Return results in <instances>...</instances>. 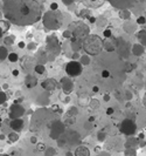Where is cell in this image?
I'll list each match as a JSON object with an SVG mask.
<instances>
[{"instance_id": "83f0119b", "label": "cell", "mask_w": 146, "mask_h": 156, "mask_svg": "<svg viewBox=\"0 0 146 156\" xmlns=\"http://www.w3.org/2000/svg\"><path fill=\"white\" fill-rule=\"evenodd\" d=\"M6 100H7V95H6L4 92H0V104L5 103V102H6Z\"/></svg>"}, {"instance_id": "484cf974", "label": "cell", "mask_w": 146, "mask_h": 156, "mask_svg": "<svg viewBox=\"0 0 146 156\" xmlns=\"http://www.w3.org/2000/svg\"><path fill=\"white\" fill-rule=\"evenodd\" d=\"M4 43L5 45H13L14 43V37H7V38H5L4 39Z\"/></svg>"}, {"instance_id": "4316f807", "label": "cell", "mask_w": 146, "mask_h": 156, "mask_svg": "<svg viewBox=\"0 0 146 156\" xmlns=\"http://www.w3.org/2000/svg\"><path fill=\"white\" fill-rule=\"evenodd\" d=\"M97 140L99 142H103L105 140V133L104 131H99L98 134H97Z\"/></svg>"}, {"instance_id": "7a4b0ae2", "label": "cell", "mask_w": 146, "mask_h": 156, "mask_svg": "<svg viewBox=\"0 0 146 156\" xmlns=\"http://www.w3.org/2000/svg\"><path fill=\"white\" fill-rule=\"evenodd\" d=\"M103 40L96 35V34H93V35H88L83 41H82V48L90 55H97L102 52L103 49Z\"/></svg>"}, {"instance_id": "74e56055", "label": "cell", "mask_w": 146, "mask_h": 156, "mask_svg": "<svg viewBox=\"0 0 146 156\" xmlns=\"http://www.w3.org/2000/svg\"><path fill=\"white\" fill-rule=\"evenodd\" d=\"M71 35H73V34H71V32H70V31H66V32L63 33V37H64V38H70Z\"/></svg>"}, {"instance_id": "5b68a950", "label": "cell", "mask_w": 146, "mask_h": 156, "mask_svg": "<svg viewBox=\"0 0 146 156\" xmlns=\"http://www.w3.org/2000/svg\"><path fill=\"white\" fill-rule=\"evenodd\" d=\"M64 126L66 125L63 122H61L60 120H55L54 123L52 125V127H50V133H49L50 139L52 140H59L64 134V130H66Z\"/></svg>"}, {"instance_id": "ba28073f", "label": "cell", "mask_w": 146, "mask_h": 156, "mask_svg": "<svg viewBox=\"0 0 146 156\" xmlns=\"http://www.w3.org/2000/svg\"><path fill=\"white\" fill-rule=\"evenodd\" d=\"M47 51L48 54L52 53V55H57L60 52V45H59V40L56 37L50 35L47 38Z\"/></svg>"}, {"instance_id": "bcb514c9", "label": "cell", "mask_w": 146, "mask_h": 156, "mask_svg": "<svg viewBox=\"0 0 146 156\" xmlns=\"http://www.w3.org/2000/svg\"><path fill=\"white\" fill-rule=\"evenodd\" d=\"M8 88H10V86L7 85V84H4V85H2V89H5V90H7Z\"/></svg>"}, {"instance_id": "2e32d148", "label": "cell", "mask_w": 146, "mask_h": 156, "mask_svg": "<svg viewBox=\"0 0 146 156\" xmlns=\"http://www.w3.org/2000/svg\"><path fill=\"white\" fill-rule=\"evenodd\" d=\"M71 48H73V51H74L75 53L79 52V49L82 48V41L75 39V38H73V39H71Z\"/></svg>"}, {"instance_id": "836d02e7", "label": "cell", "mask_w": 146, "mask_h": 156, "mask_svg": "<svg viewBox=\"0 0 146 156\" xmlns=\"http://www.w3.org/2000/svg\"><path fill=\"white\" fill-rule=\"evenodd\" d=\"M46 148H47V147H46L44 143H39V144H38V150H40V152H44Z\"/></svg>"}, {"instance_id": "9c48e42d", "label": "cell", "mask_w": 146, "mask_h": 156, "mask_svg": "<svg viewBox=\"0 0 146 156\" xmlns=\"http://www.w3.org/2000/svg\"><path fill=\"white\" fill-rule=\"evenodd\" d=\"M25 114V109L22 108V106L14 103L13 106H11L10 108V117L14 120V119H20L22 115Z\"/></svg>"}, {"instance_id": "9a60e30c", "label": "cell", "mask_w": 146, "mask_h": 156, "mask_svg": "<svg viewBox=\"0 0 146 156\" xmlns=\"http://www.w3.org/2000/svg\"><path fill=\"white\" fill-rule=\"evenodd\" d=\"M36 84H38V79L35 76L29 74L25 78V85L27 86V88H34L36 86Z\"/></svg>"}, {"instance_id": "52a82bcc", "label": "cell", "mask_w": 146, "mask_h": 156, "mask_svg": "<svg viewBox=\"0 0 146 156\" xmlns=\"http://www.w3.org/2000/svg\"><path fill=\"white\" fill-rule=\"evenodd\" d=\"M66 72L69 76H79L82 74V63L79 61H70L66 65Z\"/></svg>"}, {"instance_id": "680465c9", "label": "cell", "mask_w": 146, "mask_h": 156, "mask_svg": "<svg viewBox=\"0 0 146 156\" xmlns=\"http://www.w3.org/2000/svg\"><path fill=\"white\" fill-rule=\"evenodd\" d=\"M1 156H11L10 154H4V155H1Z\"/></svg>"}, {"instance_id": "d6a6232c", "label": "cell", "mask_w": 146, "mask_h": 156, "mask_svg": "<svg viewBox=\"0 0 146 156\" xmlns=\"http://www.w3.org/2000/svg\"><path fill=\"white\" fill-rule=\"evenodd\" d=\"M137 22L139 24V25H144L146 22V19L144 18V16H139L138 19H137Z\"/></svg>"}, {"instance_id": "6f0895ef", "label": "cell", "mask_w": 146, "mask_h": 156, "mask_svg": "<svg viewBox=\"0 0 146 156\" xmlns=\"http://www.w3.org/2000/svg\"><path fill=\"white\" fill-rule=\"evenodd\" d=\"M2 34H4V33H2V31H1V28H0V38L2 37Z\"/></svg>"}, {"instance_id": "c3c4849f", "label": "cell", "mask_w": 146, "mask_h": 156, "mask_svg": "<svg viewBox=\"0 0 146 156\" xmlns=\"http://www.w3.org/2000/svg\"><path fill=\"white\" fill-rule=\"evenodd\" d=\"M69 101H70V98H69V96H67L66 99L63 100V102H64V103H68V102H69Z\"/></svg>"}, {"instance_id": "3957f363", "label": "cell", "mask_w": 146, "mask_h": 156, "mask_svg": "<svg viewBox=\"0 0 146 156\" xmlns=\"http://www.w3.org/2000/svg\"><path fill=\"white\" fill-rule=\"evenodd\" d=\"M69 31L71 32L73 38L77 39V40H81V41H83V40L89 35V32H90L89 27H88L85 24L80 22V21L73 22V24L69 26Z\"/></svg>"}, {"instance_id": "f1b7e54d", "label": "cell", "mask_w": 146, "mask_h": 156, "mask_svg": "<svg viewBox=\"0 0 146 156\" xmlns=\"http://www.w3.org/2000/svg\"><path fill=\"white\" fill-rule=\"evenodd\" d=\"M68 115H70V116H76V115H77L76 107H71V108L69 109V112H68Z\"/></svg>"}, {"instance_id": "8d00e7d4", "label": "cell", "mask_w": 146, "mask_h": 156, "mask_svg": "<svg viewBox=\"0 0 146 156\" xmlns=\"http://www.w3.org/2000/svg\"><path fill=\"white\" fill-rule=\"evenodd\" d=\"M11 156H21V153H20L19 150H13V152L11 153Z\"/></svg>"}, {"instance_id": "11a10c76", "label": "cell", "mask_w": 146, "mask_h": 156, "mask_svg": "<svg viewBox=\"0 0 146 156\" xmlns=\"http://www.w3.org/2000/svg\"><path fill=\"white\" fill-rule=\"evenodd\" d=\"M90 21L91 22H96V18H90Z\"/></svg>"}, {"instance_id": "8992f818", "label": "cell", "mask_w": 146, "mask_h": 156, "mask_svg": "<svg viewBox=\"0 0 146 156\" xmlns=\"http://www.w3.org/2000/svg\"><path fill=\"white\" fill-rule=\"evenodd\" d=\"M119 130H120V133H123L124 135L131 136V135H133V134L136 133V130H137V126H136V123L133 122L132 120H130V119H125V120H123V121L120 122Z\"/></svg>"}, {"instance_id": "4dcf8cb0", "label": "cell", "mask_w": 146, "mask_h": 156, "mask_svg": "<svg viewBox=\"0 0 146 156\" xmlns=\"http://www.w3.org/2000/svg\"><path fill=\"white\" fill-rule=\"evenodd\" d=\"M110 75H111V74H110L109 71H106V69H103V71H102V78H103V79H109Z\"/></svg>"}, {"instance_id": "d590c367", "label": "cell", "mask_w": 146, "mask_h": 156, "mask_svg": "<svg viewBox=\"0 0 146 156\" xmlns=\"http://www.w3.org/2000/svg\"><path fill=\"white\" fill-rule=\"evenodd\" d=\"M103 34H104V37H105V38H111V35H112V32H111L110 29H105Z\"/></svg>"}, {"instance_id": "1f68e13d", "label": "cell", "mask_w": 146, "mask_h": 156, "mask_svg": "<svg viewBox=\"0 0 146 156\" xmlns=\"http://www.w3.org/2000/svg\"><path fill=\"white\" fill-rule=\"evenodd\" d=\"M90 106H91V108H95V109H96V108L99 107V102H98L97 100H93L91 103H90Z\"/></svg>"}, {"instance_id": "7bdbcfd3", "label": "cell", "mask_w": 146, "mask_h": 156, "mask_svg": "<svg viewBox=\"0 0 146 156\" xmlns=\"http://www.w3.org/2000/svg\"><path fill=\"white\" fill-rule=\"evenodd\" d=\"M18 46H19L20 48H25V47H26V45H25V43H22V41H20V43H18Z\"/></svg>"}, {"instance_id": "8fae6325", "label": "cell", "mask_w": 146, "mask_h": 156, "mask_svg": "<svg viewBox=\"0 0 146 156\" xmlns=\"http://www.w3.org/2000/svg\"><path fill=\"white\" fill-rule=\"evenodd\" d=\"M66 137H67V142L70 146H74V144H76V143L80 142V135H79V133L73 131V130L68 131V135H66Z\"/></svg>"}, {"instance_id": "7402d4cb", "label": "cell", "mask_w": 146, "mask_h": 156, "mask_svg": "<svg viewBox=\"0 0 146 156\" xmlns=\"http://www.w3.org/2000/svg\"><path fill=\"white\" fill-rule=\"evenodd\" d=\"M56 141H57L59 147H61V148H63L64 146H67V143H68V142H67V137H66V135H64V134H63V135H62L59 140H56Z\"/></svg>"}, {"instance_id": "ee69618b", "label": "cell", "mask_w": 146, "mask_h": 156, "mask_svg": "<svg viewBox=\"0 0 146 156\" xmlns=\"http://www.w3.org/2000/svg\"><path fill=\"white\" fill-rule=\"evenodd\" d=\"M12 74H13V76H19V71L18 69H13Z\"/></svg>"}, {"instance_id": "e0dca14e", "label": "cell", "mask_w": 146, "mask_h": 156, "mask_svg": "<svg viewBox=\"0 0 146 156\" xmlns=\"http://www.w3.org/2000/svg\"><path fill=\"white\" fill-rule=\"evenodd\" d=\"M10 21L8 20H1L0 21V28L2 31V33H5V32H7L8 29H10Z\"/></svg>"}, {"instance_id": "e575fe53", "label": "cell", "mask_w": 146, "mask_h": 156, "mask_svg": "<svg viewBox=\"0 0 146 156\" xmlns=\"http://www.w3.org/2000/svg\"><path fill=\"white\" fill-rule=\"evenodd\" d=\"M125 156H136V152L130 149V150H126L125 152Z\"/></svg>"}, {"instance_id": "9f6ffc18", "label": "cell", "mask_w": 146, "mask_h": 156, "mask_svg": "<svg viewBox=\"0 0 146 156\" xmlns=\"http://www.w3.org/2000/svg\"><path fill=\"white\" fill-rule=\"evenodd\" d=\"M93 120H95V119H93V116H91V117H90V119H89V122H93Z\"/></svg>"}, {"instance_id": "f6af8a7d", "label": "cell", "mask_w": 146, "mask_h": 156, "mask_svg": "<svg viewBox=\"0 0 146 156\" xmlns=\"http://www.w3.org/2000/svg\"><path fill=\"white\" fill-rule=\"evenodd\" d=\"M103 99H104V101H106V102H107V101H110V95H109V94H105Z\"/></svg>"}, {"instance_id": "6da1fadb", "label": "cell", "mask_w": 146, "mask_h": 156, "mask_svg": "<svg viewBox=\"0 0 146 156\" xmlns=\"http://www.w3.org/2000/svg\"><path fill=\"white\" fill-rule=\"evenodd\" d=\"M4 16L18 26H28L39 21L42 7L38 0H4Z\"/></svg>"}, {"instance_id": "30bf717a", "label": "cell", "mask_w": 146, "mask_h": 156, "mask_svg": "<svg viewBox=\"0 0 146 156\" xmlns=\"http://www.w3.org/2000/svg\"><path fill=\"white\" fill-rule=\"evenodd\" d=\"M61 87H62V89H63L64 93L69 94V93L73 92L74 84H73L71 79H69V78H62V80H61Z\"/></svg>"}, {"instance_id": "7c38bea8", "label": "cell", "mask_w": 146, "mask_h": 156, "mask_svg": "<svg viewBox=\"0 0 146 156\" xmlns=\"http://www.w3.org/2000/svg\"><path fill=\"white\" fill-rule=\"evenodd\" d=\"M42 88L43 89H46V90H54V89H56L57 88V82H56V80H54V79H47V80H44L42 84Z\"/></svg>"}, {"instance_id": "d4e9b609", "label": "cell", "mask_w": 146, "mask_h": 156, "mask_svg": "<svg viewBox=\"0 0 146 156\" xmlns=\"http://www.w3.org/2000/svg\"><path fill=\"white\" fill-rule=\"evenodd\" d=\"M75 123V116H70L69 115V117L64 120V125L66 126H70V125H74Z\"/></svg>"}, {"instance_id": "b9f144b4", "label": "cell", "mask_w": 146, "mask_h": 156, "mask_svg": "<svg viewBox=\"0 0 146 156\" xmlns=\"http://www.w3.org/2000/svg\"><path fill=\"white\" fill-rule=\"evenodd\" d=\"M50 8H52V10H57V4H56V2H53V4H52V5H50Z\"/></svg>"}, {"instance_id": "ac0fdd59", "label": "cell", "mask_w": 146, "mask_h": 156, "mask_svg": "<svg viewBox=\"0 0 146 156\" xmlns=\"http://www.w3.org/2000/svg\"><path fill=\"white\" fill-rule=\"evenodd\" d=\"M144 53V47L143 46H139V45H136L133 47V54L134 55H142Z\"/></svg>"}, {"instance_id": "603a6c76", "label": "cell", "mask_w": 146, "mask_h": 156, "mask_svg": "<svg viewBox=\"0 0 146 156\" xmlns=\"http://www.w3.org/2000/svg\"><path fill=\"white\" fill-rule=\"evenodd\" d=\"M34 71L36 72L38 74H43L44 72H46V68H44V66L43 65H35V67H34Z\"/></svg>"}, {"instance_id": "94428289", "label": "cell", "mask_w": 146, "mask_h": 156, "mask_svg": "<svg viewBox=\"0 0 146 156\" xmlns=\"http://www.w3.org/2000/svg\"><path fill=\"white\" fill-rule=\"evenodd\" d=\"M109 1H111V0H109Z\"/></svg>"}, {"instance_id": "7dc6e473", "label": "cell", "mask_w": 146, "mask_h": 156, "mask_svg": "<svg viewBox=\"0 0 146 156\" xmlns=\"http://www.w3.org/2000/svg\"><path fill=\"white\" fill-rule=\"evenodd\" d=\"M91 126H90V122H87V123H85V129H91Z\"/></svg>"}, {"instance_id": "f35d334b", "label": "cell", "mask_w": 146, "mask_h": 156, "mask_svg": "<svg viewBox=\"0 0 146 156\" xmlns=\"http://www.w3.org/2000/svg\"><path fill=\"white\" fill-rule=\"evenodd\" d=\"M106 114H107V115H112V114H113V108L109 107V108L106 109Z\"/></svg>"}, {"instance_id": "816d5d0a", "label": "cell", "mask_w": 146, "mask_h": 156, "mask_svg": "<svg viewBox=\"0 0 146 156\" xmlns=\"http://www.w3.org/2000/svg\"><path fill=\"white\" fill-rule=\"evenodd\" d=\"M5 139H6V136H5L4 134H1V135H0V140H5Z\"/></svg>"}, {"instance_id": "91938a15", "label": "cell", "mask_w": 146, "mask_h": 156, "mask_svg": "<svg viewBox=\"0 0 146 156\" xmlns=\"http://www.w3.org/2000/svg\"><path fill=\"white\" fill-rule=\"evenodd\" d=\"M0 128H1V119H0Z\"/></svg>"}, {"instance_id": "ab89813d", "label": "cell", "mask_w": 146, "mask_h": 156, "mask_svg": "<svg viewBox=\"0 0 146 156\" xmlns=\"http://www.w3.org/2000/svg\"><path fill=\"white\" fill-rule=\"evenodd\" d=\"M27 47H28L29 49H34V48H36V45H35V43H30L28 46H27Z\"/></svg>"}, {"instance_id": "f5cc1de1", "label": "cell", "mask_w": 146, "mask_h": 156, "mask_svg": "<svg viewBox=\"0 0 146 156\" xmlns=\"http://www.w3.org/2000/svg\"><path fill=\"white\" fill-rule=\"evenodd\" d=\"M66 156H74V154H73L71 152H68V153L66 154Z\"/></svg>"}, {"instance_id": "db71d44e", "label": "cell", "mask_w": 146, "mask_h": 156, "mask_svg": "<svg viewBox=\"0 0 146 156\" xmlns=\"http://www.w3.org/2000/svg\"><path fill=\"white\" fill-rule=\"evenodd\" d=\"M143 102H144V104H145V107H146V94L144 95V99H143Z\"/></svg>"}, {"instance_id": "4fadbf2b", "label": "cell", "mask_w": 146, "mask_h": 156, "mask_svg": "<svg viewBox=\"0 0 146 156\" xmlns=\"http://www.w3.org/2000/svg\"><path fill=\"white\" fill-rule=\"evenodd\" d=\"M10 127L13 129L14 131H20V130H22V128H24V121L21 120V119H14L11 121V123H10Z\"/></svg>"}, {"instance_id": "5bb4252c", "label": "cell", "mask_w": 146, "mask_h": 156, "mask_svg": "<svg viewBox=\"0 0 146 156\" xmlns=\"http://www.w3.org/2000/svg\"><path fill=\"white\" fill-rule=\"evenodd\" d=\"M75 156H90V150L85 146H79L75 150Z\"/></svg>"}, {"instance_id": "44dd1931", "label": "cell", "mask_w": 146, "mask_h": 156, "mask_svg": "<svg viewBox=\"0 0 146 156\" xmlns=\"http://www.w3.org/2000/svg\"><path fill=\"white\" fill-rule=\"evenodd\" d=\"M19 140V135H18V133L16 131H14V133H10L8 134V141L14 143V142H16Z\"/></svg>"}, {"instance_id": "681fc988", "label": "cell", "mask_w": 146, "mask_h": 156, "mask_svg": "<svg viewBox=\"0 0 146 156\" xmlns=\"http://www.w3.org/2000/svg\"><path fill=\"white\" fill-rule=\"evenodd\" d=\"M53 110H59V106H57V104H54V106H53Z\"/></svg>"}, {"instance_id": "f907efd6", "label": "cell", "mask_w": 146, "mask_h": 156, "mask_svg": "<svg viewBox=\"0 0 146 156\" xmlns=\"http://www.w3.org/2000/svg\"><path fill=\"white\" fill-rule=\"evenodd\" d=\"M93 90L95 92V93H97V92H98V87H97V86H95V87L93 88Z\"/></svg>"}, {"instance_id": "60d3db41", "label": "cell", "mask_w": 146, "mask_h": 156, "mask_svg": "<svg viewBox=\"0 0 146 156\" xmlns=\"http://www.w3.org/2000/svg\"><path fill=\"white\" fill-rule=\"evenodd\" d=\"M36 142H38V139H36V136H32V137H30V143L35 144Z\"/></svg>"}, {"instance_id": "cb8c5ba5", "label": "cell", "mask_w": 146, "mask_h": 156, "mask_svg": "<svg viewBox=\"0 0 146 156\" xmlns=\"http://www.w3.org/2000/svg\"><path fill=\"white\" fill-rule=\"evenodd\" d=\"M8 60H10L11 62H16V61L19 60V57H18V54H16V53L12 52V53H10V54H8Z\"/></svg>"}, {"instance_id": "277c9868", "label": "cell", "mask_w": 146, "mask_h": 156, "mask_svg": "<svg viewBox=\"0 0 146 156\" xmlns=\"http://www.w3.org/2000/svg\"><path fill=\"white\" fill-rule=\"evenodd\" d=\"M44 25L50 29L59 28L61 26V22H62V14L61 12L56 11V12H47L44 15Z\"/></svg>"}, {"instance_id": "f546056e", "label": "cell", "mask_w": 146, "mask_h": 156, "mask_svg": "<svg viewBox=\"0 0 146 156\" xmlns=\"http://www.w3.org/2000/svg\"><path fill=\"white\" fill-rule=\"evenodd\" d=\"M80 59H81V63H82V65H89V62H90L88 57H81Z\"/></svg>"}, {"instance_id": "ffe728a7", "label": "cell", "mask_w": 146, "mask_h": 156, "mask_svg": "<svg viewBox=\"0 0 146 156\" xmlns=\"http://www.w3.org/2000/svg\"><path fill=\"white\" fill-rule=\"evenodd\" d=\"M43 153H44V156H54L56 154V149L53 147H47Z\"/></svg>"}, {"instance_id": "d6986e66", "label": "cell", "mask_w": 146, "mask_h": 156, "mask_svg": "<svg viewBox=\"0 0 146 156\" xmlns=\"http://www.w3.org/2000/svg\"><path fill=\"white\" fill-rule=\"evenodd\" d=\"M6 57H8V52L5 47H0V62L4 61Z\"/></svg>"}]
</instances>
